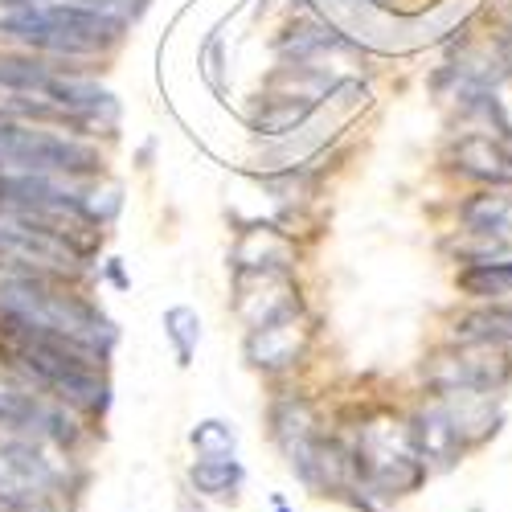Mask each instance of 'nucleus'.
Listing matches in <instances>:
<instances>
[{
	"mask_svg": "<svg viewBox=\"0 0 512 512\" xmlns=\"http://www.w3.org/2000/svg\"><path fill=\"white\" fill-rule=\"evenodd\" d=\"M0 435L41 439V443L70 451L78 439V426H74V410L54 402L46 390H37L21 373L0 369Z\"/></svg>",
	"mask_w": 512,
	"mask_h": 512,
	"instance_id": "39448f33",
	"label": "nucleus"
},
{
	"mask_svg": "<svg viewBox=\"0 0 512 512\" xmlns=\"http://www.w3.org/2000/svg\"><path fill=\"white\" fill-rule=\"evenodd\" d=\"M242 484H246V467L234 455H201L189 467V488L213 504H234Z\"/></svg>",
	"mask_w": 512,
	"mask_h": 512,
	"instance_id": "9d476101",
	"label": "nucleus"
},
{
	"mask_svg": "<svg viewBox=\"0 0 512 512\" xmlns=\"http://www.w3.org/2000/svg\"><path fill=\"white\" fill-rule=\"evenodd\" d=\"M271 504H275V512H295V508H287V504H283V496H275Z\"/></svg>",
	"mask_w": 512,
	"mask_h": 512,
	"instance_id": "6ab92c4d",
	"label": "nucleus"
},
{
	"mask_svg": "<svg viewBox=\"0 0 512 512\" xmlns=\"http://www.w3.org/2000/svg\"><path fill=\"white\" fill-rule=\"evenodd\" d=\"M189 443L197 447V455H234L238 451V431L222 418H205L189 431Z\"/></svg>",
	"mask_w": 512,
	"mask_h": 512,
	"instance_id": "f3484780",
	"label": "nucleus"
},
{
	"mask_svg": "<svg viewBox=\"0 0 512 512\" xmlns=\"http://www.w3.org/2000/svg\"><path fill=\"white\" fill-rule=\"evenodd\" d=\"M304 340H308V328H300V316L267 324V328H254L246 336V361L254 369H263V373L291 369L304 353Z\"/></svg>",
	"mask_w": 512,
	"mask_h": 512,
	"instance_id": "6e6552de",
	"label": "nucleus"
},
{
	"mask_svg": "<svg viewBox=\"0 0 512 512\" xmlns=\"http://www.w3.org/2000/svg\"><path fill=\"white\" fill-rule=\"evenodd\" d=\"M500 50H504V62L512 66V33H504V41H500Z\"/></svg>",
	"mask_w": 512,
	"mask_h": 512,
	"instance_id": "a211bd4d",
	"label": "nucleus"
},
{
	"mask_svg": "<svg viewBox=\"0 0 512 512\" xmlns=\"http://www.w3.org/2000/svg\"><path fill=\"white\" fill-rule=\"evenodd\" d=\"M0 312H9L33 328L58 332L99 357H107V349L115 345L111 320L91 300H82L62 279L50 275H0Z\"/></svg>",
	"mask_w": 512,
	"mask_h": 512,
	"instance_id": "f03ea898",
	"label": "nucleus"
},
{
	"mask_svg": "<svg viewBox=\"0 0 512 512\" xmlns=\"http://www.w3.org/2000/svg\"><path fill=\"white\" fill-rule=\"evenodd\" d=\"M0 164L13 173H37V177H91L103 168V156L78 140L41 132L25 123H0Z\"/></svg>",
	"mask_w": 512,
	"mask_h": 512,
	"instance_id": "7ed1b4c3",
	"label": "nucleus"
},
{
	"mask_svg": "<svg viewBox=\"0 0 512 512\" xmlns=\"http://www.w3.org/2000/svg\"><path fill=\"white\" fill-rule=\"evenodd\" d=\"M271 439L283 451V459L295 463L320 439V431H316V406L308 398H279L271 406Z\"/></svg>",
	"mask_w": 512,
	"mask_h": 512,
	"instance_id": "1a4fd4ad",
	"label": "nucleus"
},
{
	"mask_svg": "<svg viewBox=\"0 0 512 512\" xmlns=\"http://www.w3.org/2000/svg\"><path fill=\"white\" fill-rule=\"evenodd\" d=\"M164 336L173 340L177 365H193L197 340H201V320H197V312H193V308H168V312H164Z\"/></svg>",
	"mask_w": 512,
	"mask_h": 512,
	"instance_id": "dca6fc26",
	"label": "nucleus"
},
{
	"mask_svg": "<svg viewBox=\"0 0 512 512\" xmlns=\"http://www.w3.org/2000/svg\"><path fill=\"white\" fill-rule=\"evenodd\" d=\"M312 107H316L312 95H271V99H263L259 111H254V132L283 136L295 123H304L312 115Z\"/></svg>",
	"mask_w": 512,
	"mask_h": 512,
	"instance_id": "ddd939ff",
	"label": "nucleus"
},
{
	"mask_svg": "<svg viewBox=\"0 0 512 512\" xmlns=\"http://www.w3.org/2000/svg\"><path fill=\"white\" fill-rule=\"evenodd\" d=\"M455 168L476 181H492V185H512V152L504 144H496L492 136H463L455 144Z\"/></svg>",
	"mask_w": 512,
	"mask_h": 512,
	"instance_id": "9b49d317",
	"label": "nucleus"
},
{
	"mask_svg": "<svg viewBox=\"0 0 512 512\" xmlns=\"http://www.w3.org/2000/svg\"><path fill=\"white\" fill-rule=\"evenodd\" d=\"M406 426H410V443H414L418 459L426 463V472H451V467L467 455V439L439 398H431L422 410H414Z\"/></svg>",
	"mask_w": 512,
	"mask_h": 512,
	"instance_id": "0eeeda50",
	"label": "nucleus"
},
{
	"mask_svg": "<svg viewBox=\"0 0 512 512\" xmlns=\"http://www.w3.org/2000/svg\"><path fill=\"white\" fill-rule=\"evenodd\" d=\"M459 291H467L472 300H508L512 295V263H472L459 271Z\"/></svg>",
	"mask_w": 512,
	"mask_h": 512,
	"instance_id": "2eb2a0df",
	"label": "nucleus"
},
{
	"mask_svg": "<svg viewBox=\"0 0 512 512\" xmlns=\"http://www.w3.org/2000/svg\"><path fill=\"white\" fill-rule=\"evenodd\" d=\"M0 205H5V173H0Z\"/></svg>",
	"mask_w": 512,
	"mask_h": 512,
	"instance_id": "aec40b11",
	"label": "nucleus"
},
{
	"mask_svg": "<svg viewBox=\"0 0 512 512\" xmlns=\"http://www.w3.org/2000/svg\"><path fill=\"white\" fill-rule=\"evenodd\" d=\"M426 386L435 394H500L512 381V357L500 345H463L443 349L422 365Z\"/></svg>",
	"mask_w": 512,
	"mask_h": 512,
	"instance_id": "423d86ee",
	"label": "nucleus"
},
{
	"mask_svg": "<svg viewBox=\"0 0 512 512\" xmlns=\"http://www.w3.org/2000/svg\"><path fill=\"white\" fill-rule=\"evenodd\" d=\"M455 340L463 345H512V312L508 308H484L455 320Z\"/></svg>",
	"mask_w": 512,
	"mask_h": 512,
	"instance_id": "4468645a",
	"label": "nucleus"
},
{
	"mask_svg": "<svg viewBox=\"0 0 512 512\" xmlns=\"http://www.w3.org/2000/svg\"><path fill=\"white\" fill-rule=\"evenodd\" d=\"M459 222L467 234H508L512 230V197L508 193H476L459 205Z\"/></svg>",
	"mask_w": 512,
	"mask_h": 512,
	"instance_id": "f8f14e48",
	"label": "nucleus"
},
{
	"mask_svg": "<svg viewBox=\"0 0 512 512\" xmlns=\"http://www.w3.org/2000/svg\"><path fill=\"white\" fill-rule=\"evenodd\" d=\"M0 33L25 41L41 54L91 58L115 46L123 21L111 17V5L103 0H50V5L0 13Z\"/></svg>",
	"mask_w": 512,
	"mask_h": 512,
	"instance_id": "f257e3e1",
	"label": "nucleus"
},
{
	"mask_svg": "<svg viewBox=\"0 0 512 512\" xmlns=\"http://www.w3.org/2000/svg\"><path fill=\"white\" fill-rule=\"evenodd\" d=\"M0 91L54 103L70 119H87V115H99V107H111V95L103 87H95V82L78 78V74H66L50 62H37V58L0 54Z\"/></svg>",
	"mask_w": 512,
	"mask_h": 512,
	"instance_id": "20e7f679",
	"label": "nucleus"
}]
</instances>
